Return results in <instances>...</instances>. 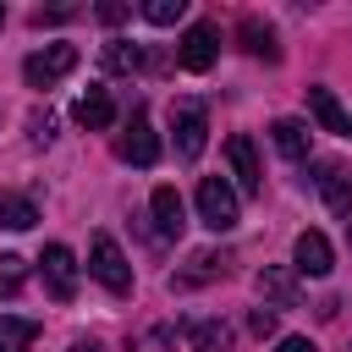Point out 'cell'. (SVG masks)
<instances>
[{"label": "cell", "instance_id": "1", "mask_svg": "<svg viewBox=\"0 0 352 352\" xmlns=\"http://www.w3.org/2000/svg\"><path fill=\"white\" fill-rule=\"evenodd\" d=\"M88 270H94V280L110 292V297H126L132 292V264H126V253L116 248V236H94V248H88Z\"/></svg>", "mask_w": 352, "mask_h": 352}, {"label": "cell", "instance_id": "2", "mask_svg": "<svg viewBox=\"0 0 352 352\" xmlns=\"http://www.w3.org/2000/svg\"><path fill=\"white\" fill-rule=\"evenodd\" d=\"M170 132H176V160H198L204 154V138H209V116L198 99H170Z\"/></svg>", "mask_w": 352, "mask_h": 352}, {"label": "cell", "instance_id": "3", "mask_svg": "<svg viewBox=\"0 0 352 352\" xmlns=\"http://www.w3.org/2000/svg\"><path fill=\"white\" fill-rule=\"evenodd\" d=\"M72 66H77V44H50L22 60V77H28V88H55Z\"/></svg>", "mask_w": 352, "mask_h": 352}, {"label": "cell", "instance_id": "4", "mask_svg": "<svg viewBox=\"0 0 352 352\" xmlns=\"http://www.w3.org/2000/svg\"><path fill=\"white\" fill-rule=\"evenodd\" d=\"M198 220L209 231H231L236 226V192L220 182V176H204L198 182Z\"/></svg>", "mask_w": 352, "mask_h": 352}, {"label": "cell", "instance_id": "5", "mask_svg": "<svg viewBox=\"0 0 352 352\" xmlns=\"http://www.w3.org/2000/svg\"><path fill=\"white\" fill-rule=\"evenodd\" d=\"M214 55H220V33H214V22H192V28L182 33V44H176V66H182V72H209Z\"/></svg>", "mask_w": 352, "mask_h": 352}, {"label": "cell", "instance_id": "6", "mask_svg": "<svg viewBox=\"0 0 352 352\" xmlns=\"http://www.w3.org/2000/svg\"><path fill=\"white\" fill-rule=\"evenodd\" d=\"M116 154H121L126 165H143V170L160 160V138H154V126H148V116H143V110H132L126 132L116 138Z\"/></svg>", "mask_w": 352, "mask_h": 352}, {"label": "cell", "instance_id": "7", "mask_svg": "<svg viewBox=\"0 0 352 352\" xmlns=\"http://www.w3.org/2000/svg\"><path fill=\"white\" fill-rule=\"evenodd\" d=\"M38 264H44L50 297H55V302H72V297H77V258H72V248H66V242H50Z\"/></svg>", "mask_w": 352, "mask_h": 352}, {"label": "cell", "instance_id": "8", "mask_svg": "<svg viewBox=\"0 0 352 352\" xmlns=\"http://www.w3.org/2000/svg\"><path fill=\"white\" fill-rule=\"evenodd\" d=\"M226 160H231V176L242 192H264V170H258V154H253V138L248 132H231L226 138Z\"/></svg>", "mask_w": 352, "mask_h": 352}, {"label": "cell", "instance_id": "9", "mask_svg": "<svg viewBox=\"0 0 352 352\" xmlns=\"http://www.w3.org/2000/svg\"><path fill=\"white\" fill-rule=\"evenodd\" d=\"M182 226H187L182 192H176V187H154V231H160V236H182Z\"/></svg>", "mask_w": 352, "mask_h": 352}, {"label": "cell", "instance_id": "10", "mask_svg": "<svg viewBox=\"0 0 352 352\" xmlns=\"http://www.w3.org/2000/svg\"><path fill=\"white\" fill-rule=\"evenodd\" d=\"M253 286H258L264 302H275V308H297V280H292L280 264H264V270L253 275Z\"/></svg>", "mask_w": 352, "mask_h": 352}, {"label": "cell", "instance_id": "11", "mask_svg": "<svg viewBox=\"0 0 352 352\" xmlns=\"http://www.w3.org/2000/svg\"><path fill=\"white\" fill-rule=\"evenodd\" d=\"M308 110H314V121H319L324 132H336V138H352V116L336 104V94H330V88H308Z\"/></svg>", "mask_w": 352, "mask_h": 352}, {"label": "cell", "instance_id": "12", "mask_svg": "<svg viewBox=\"0 0 352 352\" xmlns=\"http://www.w3.org/2000/svg\"><path fill=\"white\" fill-rule=\"evenodd\" d=\"M319 192L330 214H352V176L341 165H319Z\"/></svg>", "mask_w": 352, "mask_h": 352}, {"label": "cell", "instance_id": "13", "mask_svg": "<svg viewBox=\"0 0 352 352\" xmlns=\"http://www.w3.org/2000/svg\"><path fill=\"white\" fill-rule=\"evenodd\" d=\"M72 116H77V126H88V132H104V126L116 121V104H110V94H104V88H88V94L77 99V110H72Z\"/></svg>", "mask_w": 352, "mask_h": 352}, {"label": "cell", "instance_id": "14", "mask_svg": "<svg viewBox=\"0 0 352 352\" xmlns=\"http://www.w3.org/2000/svg\"><path fill=\"white\" fill-rule=\"evenodd\" d=\"M297 270H302V275H314V280L336 270V264H330V242H324L319 231H302V236H297Z\"/></svg>", "mask_w": 352, "mask_h": 352}, {"label": "cell", "instance_id": "15", "mask_svg": "<svg viewBox=\"0 0 352 352\" xmlns=\"http://www.w3.org/2000/svg\"><path fill=\"white\" fill-rule=\"evenodd\" d=\"M187 346L192 352H231V330L220 319H187Z\"/></svg>", "mask_w": 352, "mask_h": 352}, {"label": "cell", "instance_id": "16", "mask_svg": "<svg viewBox=\"0 0 352 352\" xmlns=\"http://www.w3.org/2000/svg\"><path fill=\"white\" fill-rule=\"evenodd\" d=\"M33 220H38V204L22 198V192H11V187H0V226L6 231H28Z\"/></svg>", "mask_w": 352, "mask_h": 352}, {"label": "cell", "instance_id": "17", "mask_svg": "<svg viewBox=\"0 0 352 352\" xmlns=\"http://www.w3.org/2000/svg\"><path fill=\"white\" fill-rule=\"evenodd\" d=\"M242 50H248V55H264V60H280L275 28H270V22H258V16H242Z\"/></svg>", "mask_w": 352, "mask_h": 352}, {"label": "cell", "instance_id": "18", "mask_svg": "<svg viewBox=\"0 0 352 352\" xmlns=\"http://www.w3.org/2000/svg\"><path fill=\"white\" fill-rule=\"evenodd\" d=\"M270 138H275V148H280L286 160H308V126H302V121L280 116V121L270 126Z\"/></svg>", "mask_w": 352, "mask_h": 352}, {"label": "cell", "instance_id": "19", "mask_svg": "<svg viewBox=\"0 0 352 352\" xmlns=\"http://www.w3.org/2000/svg\"><path fill=\"white\" fill-rule=\"evenodd\" d=\"M38 336V319H22V314H0V352H28Z\"/></svg>", "mask_w": 352, "mask_h": 352}, {"label": "cell", "instance_id": "20", "mask_svg": "<svg viewBox=\"0 0 352 352\" xmlns=\"http://www.w3.org/2000/svg\"><path fill=\"white\" fill-rule=\"evenodd\" d=\"M104 72H143V44L110 38V44H104Z\"/></svg>", "mask_w": 352, "mask_h": 352}, {"label": "cell", "instance_id": "21", "mask_svg": "<svg viewBox=\"0 0 352 352\" xmlns=\"http://www.w3.org/2000/svg\"><path fill=\"white\" fill-rule=\"evenodd\" d=\"M28 286V258H16V253H0V297H16Z\"/></svg>", "mask_w": 352, "mask_h": 352}, {"label": "cell", "instance_id": "22", "mask_svg": "<svg viewBox=\"0 0 352 352\" xmlns=\"http://www.w3.org/2000/svg\"><path fill=\"white\" fill-rule=\"evenodd\" d=\"M143 16H148L154 28H170V22H182V16H187V0H148V6H143Z\"/></svg>", "mask_w": 352, "mask_h": 352}, {"label": "cell", "instance_id": "23", "mask_svg": "<svg viewBox=\"0 0 352 352\" xmlns=\"http://www.w3.org/2000/svg\"><path fill=\"white\" fill-rule=\"evenodd\" d=\"M248 330H253L258 341H264V336H275V308H253V314H248Z\"/></svg>", "mask_w": 352, "mask_h": 352}, {"label": "cell", "instance_id": "24", "mask_svg": "<svg viewBox=\"0 0 352 352\" xmlns=\"http://www.w3.org/2000/svg\"><path fill=\"white\" fill-rule=\"evenodd\" d=\"M275 352H319V346H314V341H308V336H286V341H280V346H275Z\"/></svg>", "mask_w": 352, "mask_h": 352}, {"label": "cell", "instance_id": "25", "mask_svg": "<svg viewBox=\"0 0 352 352\" xmlns=\"http://www.w3.org/2000/svg\"><path fill=\"white\" fill-rule=\"evenodd\" d=\"M94 16H99V22H110V28H116V22H121V16H126V6H99V11H94Z\"/></svg>", "mask_w": 352, "mask_h": 352}, {"label": "cell", "instance_id": "26", "mask_svg": "<svg viewBox=\"0 0 352 352\" xmlns=\"http://www.w3.org/2000/svg\"><path fill=\"white\" fill-rule=\"evenodd\" d=\"M72 352H99V341H77V346H72Z\"/></svg>", "mask_w": 352, "mask_h": 352}, {"label": "cell", "instance_id": "27", "mask_svg": "<svg viewBox=\"0 0 352 352\" xmlns=\"http://www.w3.org/2000/svg\"><path fill=\"white\" fill-rule=\"evenodd\" d=\"M0 22H6V6H0Z\"/></svg>", "mask_w": 352, "mask_h": 352}, {"label": "cell", "instance_id": "28", "mask_svg": "<svg viewBox=\"0 0 352 352\" xmlns=\"http://www.w3.org/2000/svg\"><path fill=\"white\" fill-rule=\"evenodd\" d=\"M346 231H352V220H346Z\"/></svg>", "mask_w": 352, "mask_h": 352}]
</instances>
